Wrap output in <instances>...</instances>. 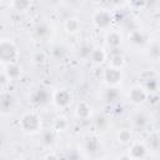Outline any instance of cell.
I'll return each mask as SVG.
<instances>
[{"label": "cell", "mask_w": 160, "mask_h": 160, "mask_svg": "<svg viewBox=\"0 0 160 160\" xmlns=\"http://www.w3.org/2000/svg\"><path fill=\"white\" fill-rule=\"evenodd\" d=\"M19 56L18 46L10 39H2L0 42V60L2 64H15Z\"/></svg>", "instance_id": "1"}, {"label": "cell", "mask_w": 160, "mask_h": 160, "mask_svg": "<svg viewBox=\"0 0 160 160\" xmlns=\"http://www.w3.org/2000/svg\"><path fill=\"white\" fill-rule=\"evenodd\" d=\"M20 128L22 129V131H25L28 134H35L40 130L41 122H40V119L38 118L36 114L26 112L20 119Z\"/></svg>", "instance_id": "2"}, {"label": "cell", "mask_w": 160, "mask_h": 160, "mask_svg": "<svg viewBox=\"0 0 160 160\" xmlns=\"http://www.w3.org/2000/svg\"><path fill=\"white\" fill-rule=\"evenodd\" d=\"M111 15H110V12L109 11H106V10H98V11H95L94 12V15H92V21H94V24L98 26V28H100V29H106V28H109L110 26V24H111Z\"/></svg>", "instance_id": "3"}, {"label": "cell", "mask_w": 160, "mask_h": 160, "mask_svg": "<svg viewBox=\"0 0 160 160\" xmlns=\"http://www.w3.org/2000/svg\"><path fill=\"white\" fill-rule=\"evenodd\" d=\"M146 155V148L142 142H132L129 148V154L128 156L131 160H138V159H142Z\"/></svg>", "instance_id": "4"}, {"label": "cell", "mask_w": 160, "mask_h": 160, "mask_svg": "<svg viewBox=\"0 0 160 160\" xmlns=\"http://www.w3.org/2000/svg\"><path fill=\"white\" fill-rule=\"evenodd\" d=\"M146 96H148V92L141 86H132L130 89L129 98L131 99V101L134 104H141V102H144L146 100Z\"/></svg>", "instance_id": "5"}, {"label": "cell", "mask_w": 160, "mask_h": 160, "mask_svg": "<svg viewBox=\"0 0 160 160\" xmlns=\"http://www.w3.org/2000/svg\"><path fill=\"white\" fill-rule=\"evenodd\" d=\"M104 79L109 85H116L118 82L121 81V72L120 70L109 66L104 72Z\"/></svg>", "instance_id": "6"}, {"label": "cell", "mask_w": 160, "mask_h": 160, "mask_svg": "<svg viewBox=\"0 0 160 160\" xmlns=\"http://www.w3.org/2000/svg\"><path fill=\"white\" fill-rule=\"evenodd\" d=\"M70 100H71V95L69 91L66 90H59L55 92L54 95V102L55 105H58L59 108H65L70 104Z\"/></svg>", "instance_id": "7"}, {"label": "cell", "mask_w": 160, "mask_h": 160, "mask_svg": "<svg viewBox=\"0 0 160 160\" xmlns=\"http://www.w3.org/2000/svg\"><path fill=\"white\" fill-rule=\"evenodd\" d=\"M4 72L6 74L9 80H16L21 75V68L16 62L15 64H10V65H6Z\"/></svg>", "instance_id": "8"}, {"label": "cell", "mask_w": 160, "mask_h": 160, "mask_svg": "<svg viewBox=\"0 0 160 160\" xmlns=\"http://www.w3.org/2000/svg\"><path fill=\"white\" fill-rule=\"evenodd\" d=\"M91 114V109L86 102H79L76 106V115L80 119H88Z\"/></svg>", "instance_id": "9"}, {"label": "cell", "mask_w": 160, "mask_h": 160, "mask_svg": "<svg viewBox=\"0 0 160 160\" xmlns=\"http://www.w3.org/2000/svg\"><path fill=\"white\" fill-rule=\"evenodd\" d=\"M124 64H125V60H124V56L121 54H114L109 60V66L118 69V70H120L124 66Z\"/></svg>", "instance_id": "10"}, {"label": "cell", "mask_w": 160, "mask_h": 160, "mask_svg": "<svg viewBox=\"0 0 160 160\" xmlns=\"http://www.w3.org/2000/svg\"><path fill=\"white\" fill-rule=\"evenodd\" d=\"M106 42L112 48H118L121 44V35L116 31H110L106 35Z\"/></svg>", "instance_id": "11"}, {"label": "cell", "mask_w": 160, "mask_h": 160, "mask_svg": "<svg viewBox=\"0 0 160 160\" xmlns=\"http://www.w3.org/2000/svg\"><path fill=\"white\" fill-rule=\"evenodd\" d=\"M90 59H91V61H92L94 64L100 65V64H102V62L105 61L106 54H105V51H104L102 49H94V51H92Z\"/></svg>", "instance_id": "12"}, {"label": "cell", "mask_w": 160, "mask_h": 160, "mask_svg": "<svg viewBox=\"0 0 160 160\" xmlns=\"http://www.w3.org/2000/svg\"><path fill=\"white\" fill-rule=\"evenodd\" d=\"M65 29L70 34L76 32L80 29V21H79V19H76V18H69L65 21Z\"/></svg>", "instance_id": "13"}, {"label": "cell", "mask_w": 160, "mask_h": 160, "mask_svg": "<svg viewBox=\"0 0 160 160\" xmlns=\"http://www.w3.org/2000/svg\"><path fill=\"white\" fill-rule=\"evenodd\" d=\"M12 104H14L12 96L10 94H2V96H1V111L2 112L10 111Z\"/></svg>", "instance_id": "14"}, {"label": "cell", "mask_w": 160, "mask_h": 160, "mask_svg": "<svg viewBox=\"0 0 160 160\" xmlns=\"http://www.w3.org/2000/svg\"><path fill=\"white\" fill-rule=\"evenodd\" d=\"M34 101L42 105V104H46L49 101V94L45 89H39L35 94H34Z\"/></svg>", "instance_id": "15"}, {"label": "cell", "mask_w": 160, "mask_h": 160, "mask_svg": "<svg viewBox=\"0 0 160 160\" xmlns=\"http://www.w3.org/2000/svg\"><path fill=\"white\" fill-rule=\"evenodd\" d=\"M129 39L131 40V42H134V44H136V45H141V44H144V42L146 41L145 35H144L140 30H134V31H131V34L129 35Z\"/></svg>", "instance_id": "16"}, {"label": "cell", "mask_w": 160, "mask_h": 160, "mask_svg": "<svg viewBox=\"0 0 160 160\" xmlns=\"http://www.w3.org/2000/svg\"><path fill=\"white\" fill-rule=\"evenodd\" d=\"M92 51H94V48H92L90 44H84V45H81L80 49H79V55H80L82 59H88V58L91 56Z\"/></svg>", "instance_id": "17"}, {"label": "cell", "mask_w": 160, "mask_h": 160, "mask_svg": "<svg viewBox=\"0 0 160 160\" xmlns=\"http://www.w3.org/2000/svg\"><path fill=\"white\" fill-rule=\"evenodd\" d=\"M119 141L121 144H128L131 141V132L128 129H124L119 132Z\"/></svg>", "instance_id": "18"}, {"label": "cell", "mask_w": 160, "mask_h": 160, "mask_svg": "<svg viewBox=\"0 0 160 160\" xmlns=\"http://www.w3.org/2000/svg\"><path fill=\"white\" fill-rule=\"evenodd\" d=\"M118 96H119V91L115 88H109L105 92V98H106L108 101H114V100L118 99Z\"/></svg>", "instance_id": "19"}, {"label": "cell", "mask_w": 160, "mask_h": 160, "mask_svg": "<svg viewBox=\"0 0 160 160\" xmlns=\"http://www.w3.org/2000/svg\"><path fill=\"white\" fill-rule=\"evenodd\" d=\"M11 5L16 9V10H21V11H24V10H26L31 4L29 2V1H14V2H11Z\"/></svg>", "instance_id": "20"}, {"label": "cell", "mask_w": 160, "mask_h": 160, "mask_svg": "<svg viewBox=\"0 0 160 160\" xmlns=\"http://www.w3.org/2000/svg\"><path fill=\"white\" fill-rule=\"evenodd\" d=\"M45 60H46V55H45L44 51H36L34 54V56H32V61L34 62H38V64H41Z\"/></svg>", "instance_id": "21"}, {"label": "cell", "mask_w": 160, "mask_h": 160, "mask_svg": "<svg viewBox=\"0 0 160 160\" xmlns=\"http://www.w3.org/2000/svg\"><path fill=\"white\" fill-rule=\"evenodd\" d=\"M98 146H99V144H98L96 139H94V138H91V139H89V140L86 141V148H88V149H89V151H91V152L96 151Z\"/></svg>", "instance_id": "22"}, {"label": "cell", "mask_w": 160, "mask_h": 160, "mask_svg": "<svg viewBox=\"0 0 160 160\" xmlns=\"http://www.w3.org/2000/svg\"><path fill=\"white\" fill-rule=\"evenodd\" d=\"M134 124L136 126H144L146 124V118L142 115V114H138L135 118H134Z\"/></svg>", "instance_id": "23"}, {"label": "cell", "mask_w": 160, "mask_h": 160, "mask_svg": "<svg viewBox=\"0 0 160 160\" xmlns=\"http://www.w3.org/2000/svg\"><path fill=\"white\" fill-rule=\"evenodd\" d=\"M156 88H158V82H156V80H155V79H150V80H148V81H146L145 90H148V91H155V90H156Z\"/></svg>", "instance_id": "24"}, {"label": "cell", "mask_w": 160, "mask_h": 160, "mask_svg": "<svg viewBox=\"0 0 160 160\" xmlns=\"http://www.w3.org/2000/svg\"><path fill=\"white\" fill-rule=\"evenodd\" d=\"M42 142L44 144H52L54 142V135H52V132H50V131H45L44 134H42Z\"/></svg>", "instance_id": "25"}, {"label": "cell", "mask_w": 160, "mask_h": 160, "mask_svg": "<svg viewBox=\"0 0 160 160\" xmlns=\"http://www.w3.org/2000/svg\"><path fill=\"white\" fill-rule=\"evenodd\" d=\"M52 54H54V56H55L56 59H61V58L65 55V50H64V48H61V46H55L54 50H52Z\"/></svg>", "instance_id": "26"}, {"label": "cell", "mask_w": 160, "mask_h": 160, "mask_svg": "<svg viewBox=\"0 0 160 160\" xmlns=\"http://www.w3.org/2000/svg\"><path fill=\"white\" fill-rule=\"evenodd\" d=\"M55 129L56 130H64L65 128H66V121H65V119H56V121H55Z\"/></svg>", "instance_id": "27"}, {"label": "cell", "mask_w": 160, "mask_h": 160, "mask_svg": "<svg viewBox=\"0 0 160 160\" xmlns=\"http://www.w3.org/2000/svg\"><path fill=\"white\" fill-rule=\"evenodd\" d=\"M150 52H151L152 56H155V52H156V58L160 56V46H159V45H154V46L151 48V51H150Z\"/></svg>", "instance_id": "28"}, {"label": "cell", "mask_w": 160, "mask_h": 160, "mask_svg": "<svg viewBox=\"0 0 160 160\" xmlns=\"http://www.w3.org/2000/svg\"><path fill=\"white\" fill-rule=\"evenodd\" d=\"M45 160H58V158H56L54 154H49V155H46Z\"/></svg>", "instance_id": "29"}]
</instances>
